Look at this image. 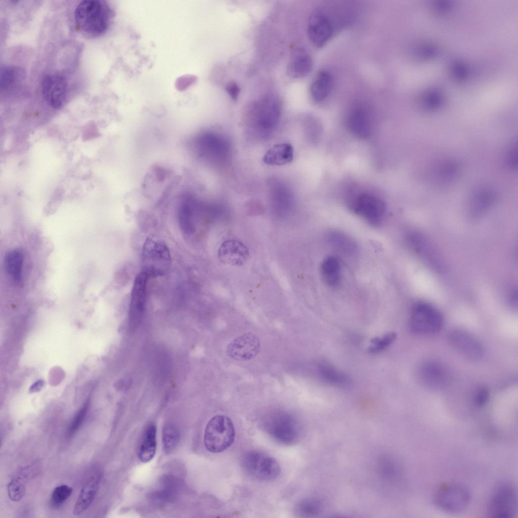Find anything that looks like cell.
Wrapping results in <instances>:
<instances>
[{
    "mask_svg": "<svg viewBox=\"0 0 518 518\" xmlns=\"http://www.w3.org/2000/svg\"><path fill=\"white\" fill-rule=\"evenodd\" d=\"M113 12L104 1L87 0L80 2L74 12L77 26L83 32L99 36L108 29Z\"/></svg>",
    "mask_w": 518,
    "mask_h": 518,
    "instance_id": "6da1fadb",
    "label": "cell"
},
{
    "mask_svg": "<svg viewBox=\"0 0 518 518\" xmlns=\"http://www.w3.org/2000/svg\"><path fill=\"white\" fill-rule=\"evenodd\" d=\"M235 429L232 420L226 415H217L208 421L204 435V444L209 452H222L233 443Z\"/></svg>",
    "mask_w": 518,
    "mask_h": 518,
    "instance_id": "7a4b0ae2",
    "label": "cell"
},
{
    "mask_svg": "<svg viewBox=\"0 0 518 518\" xmlns=\"http://www.w3.org/2000/svg\"><path fill=\"white\" fill-rule=\"evenodd\" d=\"M261 426L273 439L284 445L295 444L301 434V426L297 420L283 412L266 417L261 423Z\"/></svg>",
    "mask_w": 518,
    "mask_h": 518,
    "instance_id": "3957f363",
    "label": "cell"
},
{
    "mask_svg": "<svg viewBox=\"0 0 518 518\" xmlns=\"http://www.w3.org/2000/svg\"><path fill=\"white\" fill-rule=\"evenodd\" d=\"M241 465L249 476L262 481H273L279 477L281 471L276 459L256 450L248 451L243 455Z\"/></svg>",
    "mask_w": 518,
    "mask_h": 518,
    "instance_id": "277c9868",
    "label": "cell"
},
{
    "mask_svg": "<svg viewBox=\"0 0 518 518\" xmlns=\"http://www.w3.org/2000/svg\"><path fill=\"white\" fill-rule=\"evenodd\" d=\"M170 259L168 248L163 242L148 238L143 246L142 272L149 277L163 275L169 267Z\"/></svg>",
    "mask_w": 518,
    "mask_h": 518,
    "instance_id": "5b68a950",
    "label": "cell"
},
{
    "mask_svg": "<svg viewBox=\"0 0 518 518\" xmlns=\"http://www.w3.org/2000/svg\"><path fill=\"white\" fill-rule=\"evenodd\" d=\"M443 325L441 313L432 306L423 303L413 308L410 319L411 330L417 334H431L439 331Z\"/></svg>",
    "mask_w": 518,
    "mask_h": 518,
    "instance_id": "8992f818",
    "label": "cell"
},
{
    "mask_svg": "<svg viewBox=\"0 0 518 518\" xmlns=\"http://www.w3.org/2000/svg\"><path fill=\"white\" fill-rule=\"evenodd\" d=\"M470 498V493L466 488L461 485L450 484L441 487L436 491L434 501L441 509L455 512L465 508Z\"/></svg>",
    "mask_w": 518,
    "mask_h": 518,
    "instance_id": "52a82bcc",
    "label": "cell"
},
{
    "mask_svg": "<svg viewBox=\"0 0 518 518\" xmlns=\"http://www.w3.org/2000/svg\"><path fill=\"white\" fill-rule=\"evenodd\" d=\"M516 504L514 488L509 485H502L491 496L489 504V513L495 517H513L516 511Z\"/></svg>",
    "mask_w": 518,
    "mask_h": 518,
    "instance_id": "ba28073f",
    "label": "cell"
},
{
    "mask_svg": "<svg viewBox=\"0 0 518 518\" xmlns=\"http://www.w3.org/2000/svg\"><path fill=\"white\" fill-rule=\"evenodd\" d=\"M307 32L312 44L317 48L323 47L334 33L332 20L324 11L316 10L309 17Z\"/></svg>",
    "mask_w": 518,
    "mask_h": 518,
    "instance_id": "9c48e42d",
    "label": "cell"
},
{
    "mask_svg": "<svg viewBox=\"0 0 518 518\" xmlns=\"http://www.w3.org/2000/svg\"><path fill=\"white\" fill-rule=\"evenodd\" d=\"M353 211L373 226H378L383 218L385 206L377 197L367 194L359 195L352 203Z\"/></svg>",
    "mask_w": 518,
    "mask_h": 518,
    "instance_id": "30bf717a",
    "label": "cell"
},
{
    "mask_svg": "<svg viewBox=\"0 0 518 518\" xmlns=\"http://www.w3.org/2000/svg\"><path fill=\"white\" fill-rule=\"evenodd\" d=\"M260 349L259 338L251 332H247L231 341L228 345L227 353L234 360L245 361L255 358Z\"/></svg>",
    "mask_w": 518,
    "mask_h": 518,
    "instance_id": "8fae6325",
    "label": "cell"
},
{
    "mask_svg": "<svg viewBox=\"0 0 518 518\" xmlns=\"http://www.w3.org/2000/svg\"><path fill=\"white\" fill-rule=\"evenodd\" d=\"M42 96L47 103L54 109L60 108L67 95V82L64 76L49 74L44 76L41 82Z\"/></svg>",
    "mask_w": 518,
    "mask_h": 518,
    "instance_id": "7c38bea8",
    "label": "cell"
},
{
    "mask_svg": "<svg viewBox=\"0 0 518 518\" xmlns=\"http://www.w3.org/2000/svg\"><path fill=\"white\" fill-rule=\"evenodd\" d=\"M450 344L464 357L470 360L481 358L483 349L480 342L468 333L462 330H454L449 336Z\"/></svg>",
    "mask_w": 518,
    "mask_h": 518,
    "instance_id": "4fadbf2b",
    "label": "cell"
},
{
    "mask_svg": "<svg viewBox=\"0 0 518 518\" xmlns=\"http://www.w3.org/2000/svg\"><path fill=\"white\" fill-rule=\"evenodd\" d=\"M419 377L426 386L440 389L447 384L449 374L446 367L441 363L428 361L421 365L419 369Z\"/></svg>",
    "mask_w": 518,
    "mask_h": 518,
    "instance_id": "5bb4252c",
    "label": "cell"
},
{
    "mask_svg": "<svg viewBox=\"0 0 518 518\" xmlns=\"http://www.w3.org/2000/svg\"><path fill=\"white\" fill-rule=\"evenodd\" d=\"M249 255L246 246L234 239L225 241L218 251L219 258L222 263L234 266L243 265L248 260Z\"/></svg>",
    "mask_w": 518,
    "mask_h": 518,
    "instance_id": "9a60e30c",
    "label": "cell"
},
{
    "mask_svg": "<svg viewBox=\"0 0 518 518\" xmlns=\"http://www.w3.org/2000/svg\"><path fill=\"white\" fill-rule=\"evenodd\" d=\"M313 61L310 55L303 48L297 47L291 52L287 66V73L292 78H301L311 71Z\"/></svg>",
    "mask_w": 518,
    "mask_h": 518,
    "instance_id": "2e32d148",
    "label": "cell"
},
{
    "mask_svg": "<svg viewBox=\"0 0 518 518\" xmlns=\"http://www.w3.org/2000/svg\"><path fill=\"white\" fill-rule=\"evenodd\" d=\"M100 480L99 474L92 476L82 487L75 504L74 514L80 515L92 504L97 492Z\"/></svg>",
    "mask_w": 518,
    "mask_h": 518,
    "instance_id": "e0dca14e",
    "label": "cell"
},
{
    "mask_svg": "<svg viewBox=\"0 0 518 518\" xmlns=\"http://www.w3.org/2000/svg\"><path fill=\"white\" fill-rule=\"evenodd\" d=\"M332 85L333 77L331 74L324 70L319 71L310 85L311 97L315 101H323L330 93Z\"/></svg>",
    "mask_w": 518,
    "mask_h": 518,
    "instance_id": "ac0fdd59",
    "label": "cell"
},
{
    "mask_svg": "<svg viewBox=\"0 0 518 518\" xmlns=\"http://www.w3.org/2000/svg\"><path fill=\"white\" fill-rule=\"evenodd\" d=\"M320 272L324 282L329 287H335L340 283L341 268L339 259L334 256H329L322 262Z\"/></svg>",
    "mask_w": 518,
    "mask_h": 518,
    "instance_id": "d6986e66",
    "label": "cell"
},
{
    "mask_svg": "<svg viewBox=\"0 0 518 518\" xmlns=\"http://www.w3.org/2000/svg\"><path fill=\"white\" fill-rule=\"evenodd\" d=\"M293 149L287 143L277 144L269 149L263 157L265 163L271 165H282L290 163L293 159Z\"/></svg>",
    "mask_w": 518,
    "mask_h": 518,
    "instance_id": "ffe728a7",
    "label": "cell"
},
{
    "mask_svg": "<svg viewBox=\"0 0 518 518\" xmlns=\"http://www.w3.org/2000/svg\"><path fill=\"white\" fill-rule=\"evenodd\" d=\"M348 122L351 131L356 136L362 138L369 136L370 122L367 114L363 108L353 109L349 115Z\"/></svg>",
    "mask_w": 518,
    "mask_h": 518,
    "instance_id": "44dd1931",
    "label": "cell"
},
{
    "mask_svg": "<svg viewBox=\"0 0 518 518\" xmlns=\"http://www.w3.org/2000/svg\"><path fill=\"white\" fill-rule=\"evenodd\" d=\"M326 240L334 249L344 255H353L357 251V246L354 241L341 232H331L327 234Z\"/></svg>",
    "mask_w": 518,
    "mask_h": 518,
    "instance_id": "7402d4cb",
    "label": "cell"
},
{
    "mask_svg": "<svg viewBox=\"0 0 518 518\" xmlns=\"http://www.w3.org/2000/svg\"><path fill=\"white\" fill-rule=\"evenodd\" d=\"M23 263V254L17 250L10 251L5 255V271L12 280L17 284H20L22 281Z\"/></svg>",
    "mask_w": 518,
    "mask_h": 518,
    "instance_id": "603a6c76",
    "label": "cell"
},
{
    "mask_svg": "<svg viewBox=\"0 0 518 518\" xmlns=\"http://www.w3.org/2000/svg\"><path fill=\"white\" fill-rule=\"evenodd\" d=\"M318 371L321 377L331 384L344 387L351 384V380L348 376L338 371L328 362H321L318 366Z\"/></svg>",
    "mask_w": 518,
    "mask_h": 518,
    "instance_id": "cb8c5ba5",
    "label": "cell"
},
{
    "mask_svg": "<svg viewBox=\"0 0 518 518\" xmlns=\"http://www.w3.org/2000/svg\"><path fill=\"white\" fill-rule=\"evenodd\" d=\"M156 449V427L150 424L146 429L142 443L138 452V456L142 462L150 461L154 456Z\"/></svg>",
    "mask_w": 518,
    "mask_h": 518,
    "instance_id": "d4e9b609",
    "label": "cell"
},
{
    "mask_svg": "<svg viewBox=\"0 0 518 518\" xmlns=\"http://www.w3.org/2000/svg\"><path fill=\"white\" fill-rule=\"evenodd\" d=\"M25 77L24 71L15 66H7L1 71V89L7 91L20 83Z\"/></svg>",
    "mask_w": 518,
    "mask_h": 518,
    "instance_id": "484cf974",
    "label": "cell"
},
{
    "mask_svg": "<svg viewBox=\"0 0 518 518\" xmlns=\"http://www.w3.org/2000/svg\"><path fill=\"white\" fill-rule=\"evenodd\" d=\"M162 439L165 451L167 453L172 452L180 440L179 431L177 426L171 423L165 424L163 428Z\"/></svg>",
    "mask_w": 518,
    "mask_h": 518,
    "instance_id": "4316f807",
    "label": "cell"
},
{
    "mask_svg": "<svg viewBox=\"0 0 518 518\" xmlns=\"http://www.w3.org/2000/svg\"><path fill=\"white\" fill-rule=\"evenodd\" d=\"M397 335L390 332L381 337H375L371 340L372 344L368 351L370 353H378L388 347L396 339Z\"/></svg>",
    "mask_w": 518,
    "mask_h": 518,
    "instance_id": "83f0119b",
    "label": "cell"
},
{
    "mask_svg": "<svg viewBox=\"0 0 518 518\" xmlns=\"http://www.w3.org/2000/svg\"><path fill=\"white\" fill-rule=\"evenodd\" d=\"M25 492L24 482L20 477H14L8 485V496L14 501L20 500L24 496Z\"/></svg>",
    "mask_w": 518,
    "mask_h": 518,
    "instance_id": "f1b7e54d",
    "label": "cell"
},
{
    "mask_svg": "<svg viewBox=\"0 0 518 518\" xmlns=\"http://www.w3.org/2000/svg\"><path fill=\"white\" fill-rule=\"evenodd\" d=\"M72 489L66 485H62L56 487L51 497V504L54 507L62 505L70 496Z\"/></svg>",
    "mask_w": 518,
    "mask_h": 518,
    "instance_id": "f546056e",
    "label": "cell"
},
{
    "mask_svg": "<svg viewBox=\"0 0 518 518\" xmlns=\"http://www.w3.org/2000/svg\"><path fill=\"white\" fill-rule=\"evenodd\" d=\"M320 505L315 499H306L301 501L296 507L297 514L302 516H309L316 514L320 509Z\"/></svg>",
    "mask_w": 518,
    "mask_h": 518,
    "instance_id": "4dcf8cb0",
    "label": "cell"
},
{
    "mask_svg": "<svg viewBox=\"0 0 518 518\" xmlns=\"http://www.w3.org/2000/svg\"><path fill=\"white\" fill-rule=\"evenodd\" d=\"M88 407L89 402H87L74 418L68 430L67 434L68 437L72 436L82 423L87 414Z\"/></svg>",
    "mask_w": 518,
    "mask_h": 518,
    "instance_id": "1f68e13d",
    "label": "cell"
},
{
    "mask_svg": "<svg viewBox=\"0 0 518 518\" xmlns=\"http://www.w3.org/2000/svg\"><path fill=\"white\" fill-rule=\"evenodd\" d=\"M489 392L485 387L478 388L474 395V401L478 406L484 405L488 400Z\"/></svg>",
    "mask_w": 518,
    "mask_h": 518,
    "instance_id": "d6a6232c",
    "label": "cell"
},
{
    "mask_svg": "<svg viewBox=\"0 0 518 518\" xmlns=\"http://www.w3.org/2000/svg\"><path fill=\"white\" fill-rule=\"evenodd\" d=\"M226 91L230 97L235 101L238 98L240 89L235 82L231 81L227 84Z\"/></svg>",
    "mask_w": 518,
    "mask_h": 518,
    "instance_id": "836d02e7",
    "label": "cell"
}]
</instances>
